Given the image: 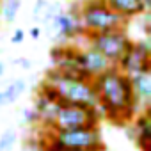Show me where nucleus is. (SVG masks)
Returning a JSON list of instances; mask_svg holds the SVG:
<instances>
[{"instance_id":"1","label":"nucleus","mask_w":151,"mask_h":151,"mask_svg":"<svg viewBox=\"0 0 151 151\" xmlns=\"http://www.w3.org/2000/svg\"><path fill=\"white\" fill-rule=\"evenodd\" d=\"M93 87L98 98V110L103 112L109 121L124 126L139 114L130 77L121 73L116 66L93 78Z\"/></svg>"},{"instance_id":"2","label":"nucleus","mask_w":151,"mask_h":151,"mask_svg":"<svg viewBox=\"0 0 151 151\" xmlns=\"http://www.w3.org/2000/svg\"><path fill=\"white\" fill-rule=\"evenodd\" d=\"M45 82H48L55 89L60 103L98 107V98L93 87V80L68 78L64 75H60L55 68H52L45 75Z\"/></svg>"},{"instance_id":"3","label":"nucleus","mask_w":151,"mask_h":151,"mask_svg":"<svg viewBox=\"0 0 151 151\" xmlns=\"http://www.w3.org/2000/svg\"><path fill=\"white\" fill-rule=\"evenodd\" d=\"M78 14L86 34L107 32L114 29H123L128 20L119 16L109 7L105 0H84L78 2Z\"/></svg>"},{"instance_id":"4","label":"nucleus","mask_w":151,"mask_h":151,"mask_svg":"<svg viewBox=\"0 0 151 151\" xmlns=\"http://www.w3.org/2000/svg\"><path fill=\"white\" fill-rule=\"evenodd\" d=\"M100 110L98 107L60 103V109L52 123V132L59 130H78V128H98Z\"/></svg>"},{"instance_id":"5","label":"nucleus","mask_w":151,"mask_h":151,"mask_svg":"<svg viewBox=\"0 0 151 151\" xmlns=\"http://www.w3.org/2000/svg\"><path fill=\"white\" fill-rule=\"evenodd\" d=\"M86 43L87 46L98 50L101 55H105L114 66L116 62L133 46V39L128 36L124 29H114L107 32H94V34H86Z\"/></svg>"},{"instance_id":"6","label":"nucleus","mask_w":151,"mask_h":151,"mask_svg":"<svg viewBox=\"0 0 151 151\" xmlns=\"http://www.w3.org/2000/svg\"><path fill=\"white\" fill-rule=\"evenodd\" d=\"M45 27L50 34V39H53L55 45H68L78 37H84L86 32H84L80 14H78V2L71 4L66 11L62 9Z\"/></svg>"},{"instance_id":"7","label":"nucleus","mask_w":151,"mask_h":151,"mask_svg":"<svg viewBox=\"0 0 151 151\" xmlns=\"http://www.w3.org/2000/svg\"><path fill=\"white\" fill-rule=\"evenodd\" d=\"M116 68L128 75L133 77L137 73H146L151 71V41L146 36L144 39L133 41V46L116 62Z\"/></svg>"},{"instance_id":"8","label":"nucleus","mask_w":151,"mask_h":151,"mask_svg":"<svg viewBox=\"0 0 151 151\" xmlns=\"http://www.w3.org/2000/svg\"><path fill=\"white\" fill-rule=\"evenodd\" d=\"M53 137L64 147L75 149H89V151H103V137L98 128H78V130H59L53 132Z\"/></svg>"},{"instance_id":"9","label":"nucleus","mask_w":151,"mask_h":151,"mask_svg":"<svg viewBox=\"0 0 151 151\" xmlns=\"http://www.w3.org/2000/svg\"><path fill=\"white\" fill-rule=\"evenodd\" d=\"M75 59H77L78 66L86 71V75H87L91 80L96 78V77H100L101 73L109 71L110 68H114V64H112L105 55H101L98 50H94V48H91V46L77 48Z\"/></svg>"},{"instance_id":"10","label":"nucleus","mask_w":151,"mask_h":151,"mask_svg":"<svg viewBox=\"0 0 151 151\" xmlns=\"http://www.w3.org/2000/svg\"><path fill=\"white\" fill-rule=\"evenodd\" d=\"M128 137L137 144L140 151H149L151 142V124H149V109L142 110L133 117V124L126 128Z\"/></svg>"},{"instance_id":"11","label":"nucleus","mask_w":151,"mask_h":151,"mask_svg":"<svg viewBox=\"0 0 151 151\" xmlns=\"http://www.w3.org/2000/svg\"><path fill=\"white\" fill-rule=\"evenodd\" d=\"M130 82L133 89L135 107H137V112L140 114L142 110L151 107V71L133 75V77H130Z\"/></svg>"},{"instance_id":"12","label":"nucleus","mask_w":151,"mask_h":151,"mask_svg":"<svg viewBox=\"0 0 151 151\" xmlns=\"http://www.w3.org/2000/svg\"><path fill=\"white\" fill-rule=\"evenodd\" d=\"M105 2L112 11H116L124 20L137 18L151 11V0H105Z\"/></svg>"},{"instance_id":"13","label":"nucleus","mask_w":151,"mask_h":151,"mask_svg":"<svg viewBox=\"0 0 151 151\" xmlns=\"http://www.w3.org/2000/svg\"><path fill=\"white\" fill-rule=\"evenodd\" d=\"M27 84L23 78H16L13 82H9L6 86V89L2 91V96H4V105H9V103H14L25 91Z\"/></svg>"},{"instance_id":"14","label":"nucleus","mask_w":151,"mask_h":151,"mask_svg":"<svg viewBox=\"0 0 151 151\" xmlns=\"http://www.w3.org/2000/svg\"><path fill=\"white\" fill-rule=\"evenodd\" d=\"M22 0H4V4H0V16L7 23H13L20 13Z\"/></svg>"},{"instance_id":"15","label":"nucleus","mask_w":151,"mask_h":151,"mask_svg":"<svg viewBox=\"0 0 151 151\" xmlns=\"http://www.w3.org/2000/svg\"><path fill=\"white\" fill-rule=\"evenodd\" d=\"M14 142H16V132L13 128L6 130L2 133V137H0V151H11Z\"/></svg>"},{"instance_id":"16","label":"nucleus","mask_w":151,"mask_h":151,"mask_svg":"<svg viewBox=\"0 0 151 151\" xmlns=\"http://www.w3.org/2000/svg\"><path fill=\"white\" fill-rule=\"evenodd\" d=\"M62 11V6L59 4V2H48V6H46V9H45V14H43V18H41V23L43 25H46V23H50L59 13Z\"/></svg>"},{"instance_id":"17","label":"nucleus","mask_w":151,"mask_h":151,"mask_svg":"<svg viewBox=\"0 0 151 151\" xmlns=\"http://www.w3.org/2000/svg\"><path fill=\"white\" fill-rule=\"evenodd\" d=\"M48 6V0H36V4H34V9H32V18L36 22L41 23V18L45 14V9Z\"/></svg>"},{"instance_id":"18","label":"nucleus","mask_w":151,"mask_h":151,"mask_svg":"<svg viewBox=\"0 0 151 151\" xmlns=\"http://www.w3.org/2000/svg\"><path fill=\"white\" fill-rule=\"evenodd\" d=\"M23 121L29 124H36L37 123V114L34 112V109H25L23 110Z\"/></svg>"},{"instance_id":"19","label":"nucleus","mask_w":151,"mask_h":151,"mask_svg":"<svg viewBox=\"0 0 151 151\" xmlns=\"http://www.w3.org/2000/svg\"><path fill=\"white\" fill-rule=\"evenodd\" d=\"M23 39H25V30H23V29H16L14 34H13V37H11V43H14V45H22Z\"/></svg>"},{"instance_id":"20","label":"nucleus","mask_w":151,"mask_h":151,"mask_svg":"<svg viewBox=\"0 0 151 151\" xmlns=\"http://www.w3.org/2000/svg\"><path fill=\"white\" fill-rule=\"evenodd\" d=\"M14 64H18L20 68H23V69H30V66H32V62L29 60V59H25V57H18V59H14L13 60Z\"/></svg>"},{"instance_id":"21","label":"nucleus","mask_w":151,"mask_h":151,"mask_svg":"<svg viewBox=\"0 0 151 151\" xmlns=\"http://www.w3.org/2000/svg\"><path fill=\"white\" fill-rule=\"evenodd\" d=\"M29 34H30V37L32 39H39L41 37V27H37V25H34V27H30V30H29Z\"/></svg>"},{"instance_id":"22","label":"nucleus","mask_w":151,"mask_h":151,"mask_svg":"<svg viewBox=\"0 0 151 151\" xmlns=\"http://www.w3.org/2000/svg\"><path fill=\"white\" fill-rule=\"evenodd\" d=\"M59 151H89V149H75V147H64V146H60Z\"/></svg>"},{"instance_id":"23","label":"nucleus","mask_w":151,"mask_h":151,"mask_svg":"<svg viewBox=\"0 0 151 151\" xmlns=\"http://www.w3.org/2000/svg\"><path fill=\"white\" fill-rule=\"evenodd\" d=\"M4 73H6V66H4V62L0 60V78L4 77Z\"/></svg>"},{"instance_id":"24","label":"nucleus","mask_w":151,"mask_h":151,"mask_svg":"<svg viewBox=\"0 0 151 151\" xmlns=\"http://www.w3.org/2000/svg\"><path fill=\"white\" fill-rule=\"evenodd\" d=\"M0 107H4V96H2V91H0Z\"/></svg>"}]
</instances>
